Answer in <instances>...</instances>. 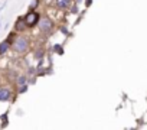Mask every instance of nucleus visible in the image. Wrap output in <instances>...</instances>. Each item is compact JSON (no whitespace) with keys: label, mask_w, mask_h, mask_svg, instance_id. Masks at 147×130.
Returning <instances> with one entry per match:
<instances>
[{"label":"nucleus","mask_w":147,"mask_h":130,"mask_svg":"<svg viewBox=\"0 0 147 130\" xmlns=\"http://www.w3.org/2000/svg\"><path fill=\"white\" fill-rule=\"evenodd\" d=\"M7 49H9V41H5L0 43V53H5Z\"/></svg>","instance_id":"nucleus-7"},{"label":"nucleus","mask_w":147,"mask_h":130,"mask_svg":"<svg viewBox=\"0 0 147 130\" xmlns=\"http://www.w3.org/2000/svg\"><path fill=\"white\" fill-rule=\"evenodd\" d=\"M13 48H15L16 52L23 53V52H26V49H28V41H26L25 38H19V39H16Z\"/></svg>","instance_id":"nucleus-1"},{"label":"nucleus","mask_w":147,"mask_h":130,"mask_svg":"<svg viewBox=\"0 0 147 130\" xmlns=\"http://www.w3.org/2000/svg\"><path fill=\"white\" fill-rule=\"evenodd\" d=\"M56 6L61 9H66L71 6V0H56Z\"/></svg>","instance_id":"nucleus-5"},{"label":"nucleus","mask_w":147,"mask_h":130,"mask_svg":"<svg viewBox=\"0 0 147 130\" xmlns=\"http://www.w3.org/2000/svg\"><path fill=\"white\" fill-rule=\"evenodd\" d=\"M52 28H53V23H52L51 19L43 18V19L40 20V29H42V32H51Z\"/></svg>","instance_id":"nucleus-3"},{"label":"nucleus","mask_w":147,"mask_h":130,"mask_svg":"<svg viewBox=\"0 0 147 130\" xmlns=\"http://www.w3.org/2000/svg\"><path fill=\"white\" fill-rule=\"evenodd\" d=\"M38 5V0H32V3H30V9H35Z\"/></svg>","instance_id":"nucleus-10"},{"label":"nucleus","mask_w":147,"mask_h":130,"mask_svg":"<svg viewBox=\"0 0 147 130\" xmlns=\"http://www.w3.org/2000/svg\"><path fill=\"white\" fill-rule=\"evenodd\" d=\"M39 20V15L36 12H29L25 18V22H26V26H33L36 25V22Z\"/></svg>","instance_id":"nucleus-2"},{"label":"nucleus","mask_w":147,"mask_h":130,"mask_svg":"<svg viewBox=\"0 0 147 130\" xmlns=\"http://www.w3.org/2000/svg\"><path fill=\"white\" fill-rule=\"evenodd\" d=\"M20 87H22V88H19V91H20V93H25V91L28 90V87H26V84H22Z\"/></svg>","instance_id":"nucleus-9"},{"label":"nucleus","mask_w":147,"mask_h":130,"mask_svg":"<svg viewBox=\"0 0 147 130\" xmlns=\"http://www.w3.org/2000/svg\"><path fill=\"white\" fill-rule=\"evenodd\" d=\"M10 90L7 88H0V101H7L10 98Z\"/></svg>","instance_id":"nucleus-4"},{"label":"nucleus","mask_w":147,"mask_h":130,"mask_svg":"<svg viewBox=\"0 0 147 130\" xmlns=\"http://www.w3.org/2000/svg\"><path fill=\"white\" fill-rule=\"evenodd\" d=\"M18 83H19V85H20V84H25V83H26V78H25V77H19V78H18Z\"/></svg>","instance_id":"nucleus-8"},{"label":"nucleus","mask_w":147,"mask_h":130,"mask_svg":"<svg viewBox=\"0 0 147 130\" xmlns=\"http://www.w3.org/2000/svg\"><path fill=\"white\" fill-rule=\"evenodd\" d=\"M55 49L58 51V53H62V48H61L59 45H56V46H55Z\"/></svg>","instance_id":"nucleus-11"},{"label":"nucleus","mask_w":147,"mask_h":130,"mask_svg":"<svg viewBox=\"0 0 147 130\" xmlns=\"http://www.w3.org/2000/svg\"><path fill=\"white\" fill-rule=\"evenodd\" d=\"M25 26H26L25 19H19V20L16 22V30H23V29H25Z\"/></svg>","instance_id":"nucleus-6"}]
</instances>
